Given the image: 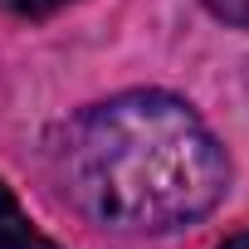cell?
<instances>
[{
  "label": "cell",
  "instance_id": "6da1fadb",
  "mask_svg": "<svg viewBox=\"0 0 249 249\" xmlns=\"http://www.w3.org/2000/svg\"><path fill=\"white\" fill-rule=\"evenodd\" d=\"M59 171L69 196L112 230H176L210 215L230 161L210 127L171 93H122L69 122Z\"/></svg>",
  "mask_w": 249,
  "mask_h": 249
},
{
  "label": "cell",
  "instance_id": "7a4b0ae2",
  "mask_svg": "<svg viewBox=\"0 0 249 249\" xmlns=\"http://www.w3.org/2000/svg\"><path fill=\"white\" fill-rule=\"evenodd\" d=\"M0 249H59L54 239H44L30 215L20 210V200L10 196V186H0Z\"/></svg>",
  "mask_w": 249,
  "mask_h": 249
},
{
  "label": "cell",
  "instance_id": "3957f363",
  "mask_svg": "<svg viewBox=\"0 0 249 249\" xmlns=\"http://www.w3.org/2000/svg\"><path fill=\"white\" fill-rule=\"evenodd\" d=\"M205 10H210L215 20H225V25L249 30V0H205Z\"/></svg>",
  "mask_w": 249,
  "mask_h": 249
},
{
  "label": "cell",
  "instance_id": "277c9868",
  "mask_svg": "<svg viewBox=\"0 0 249 249\" xmlns=\"http://www.w3.org/2000/svg\"><path fill=\"white\" fill-rule=\"evenodd\" d=\"M59 5H69V0H15L20 15H49V10H59Z\"/></svg>",
  "mask_w": 249,
  "mask_h": 249
},
{
  "label": "cell",
  "instance_id": "5b68a950",
  "mask_svg": "<svg viewBox=\"0 0 249 249\" xmlns=\"http://www.w3.org/2000/svg\"><path fill=\"white\" fill-rule=\"evenodd\" d=\"M220 249H249V234H234V239H225Z\"/></svg>",
  "mask_w": 249,
  "mask_h": 249
}]
</instances>
